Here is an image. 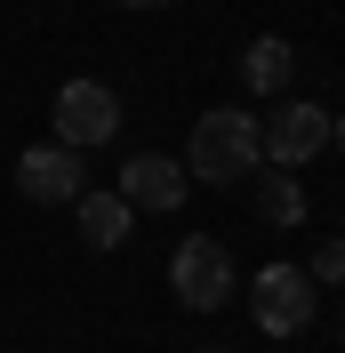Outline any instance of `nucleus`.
<instances>
[{"label":"nucleus","instance_id":"nucleus-1","mask_svg":"<svg viewBox=\"0 0 345 353\" xmlns=\"http://www.w3.org/2000/svg\"><path fill=\"white\" fill-rule=\"evenodd\" d=\"M257 153H265V129L257 112L241 105H217L193 121V153H185V185H241L257 176Z\"/></svg>","mask_w":345,"mask_h":353},{"label":"nucleus","instance_id":"nucleus-2","mask_svg":"<svg viewBox=\"0 0 345 353\" xmlns=\"http://www.w3.org/2000/svg\"><path fill=\"white\" fill-rule=\"evenodd\" d=\"M249 313H257V330L273 337V345H289V337H305V330H313V313H322V289L305 281V265L273 257V265H257V281H249Z\"/></svg>","mask_w":345,"mask_h":353},{"label":"nucleus","instance_id":"nucleus-3","mask_svg":"<svg viewBox=\"0 0 345 353\" xmlns=\"http://www.w3.org/2000/svg\"><path fill=\"white\" fill-rule=\"evenodd\" d=\"M233 257H225V241H209V233H193V241L169 257V289H177V305L185 313H217V305H233Z\"/></svg>","mask_w":345,"mask_h":353},{"label":"nucleus","instance_id":"nucleus-4","mask_svg":"<svg viewBox=\"0 0 345 353\" xmlns=\"http://www.w3.org/2000/svg\"><path fill=\"white\" fill-rule=\"evenodd\" d=\"M322 145H329V112L313 105V97H281V105L265 112V161H273V169L297 176L305 161H322Z\"/></svg>","mask_w":345,"mask_h":353},{"label":"nucleus","instance_id":"nucleus-5","mask_svg":"<svg viewBox=\"0 0 345 353\" xmlns=\"http://www.w3.org/2000/svg\"><path fill=\"white\" fill-rule=\"evenodd\" d=\"M48 112H57V145H72V153H81V145H112V137H121V97H112L105 81H65Z\"/></svg>","mask_w":345,"mask_h":353},{"label":"nucleus","instance_id":"nucleus-6","mask_svg":"<svg viewBox=\"0 0 345 353\" xmlns=\"http://www.w3.org/2000/svg\"><path fill=\"white\" fill-rule=\"evenodd\" d=\"M17 193L24 201H41V209H72V201L88 193V169H81V153L72 145H24L17 153Z\"/></svg>","mask_w":345,"mask_h":353},{"label":"nucleus","instance_id":"nucleus-7","mask_svg":"<svg viewBox=\"0 0 345 353\" xmlns=\"http://www.w3.org/2000/svg\"><path fill=\"white\" fill-rule=\"evenodd\" d=\"M121 201L152 209V217L185 209V161L177 153H121Z\"/></svg>","mask_w":345,"mask_h":353},{"label":"nucleus","instance_id":"nucleus-8","mask_svg":"<svg viewBox=\"0 0 345 353\" xmlns=\"http://www.w3.org/2000/svg\"><path fill=\"white\" fill-rule=\"evenodd\" d=\"M72 225H81L88 249H121V241H129V225H137V209H129L121 193H81V201H72Z\"/></svg>","mask_w":345,"mask_h":353},{"label":"nucleus","instance_id":"nucleus-9","mask_svg":"<svg viewBox=\"0 0 345 353\" xmlns=\"http://www.w3.org/2000/svg\"><path fill=\"white\" fill-rule=\"evenodd\" d=\"M241 81L257 88V97H281V88L297 81V48L273 41V32H265V41H249V48H241Z\"/></svg>","mask_w":345,"mask_h":353},{"label":"nucleus","instance_id":"nucleus-10","mask_svg":"<svg viewBox=\"0 0 345 353\" xmlns=\"http://www.w3.org/2000/svg\"><path fill=\"white\" fill-rule=\"evenodd\" d=\"M257 217L281 225V233L305 225V193H297V176H289V169H257Z\"/></svg>","mask_w":345,"mask_h":353},{"label":"nucleus","instance_id":"nucleus-11","mask_svg":"<svg viewBox=\"0 0 345 353\" xmlns=\"http://www.w3.org/2000/svg\"><path fill=\"white\" fill-rule=\"evenodd\" d=\"M305 281H313V289H345V241H322V249H313Z\"/></svg>","mask_w":345,"mask_h":353},{"label":"nucleus","instance_id":"nucleus-12","mask_svg":"<svg viewBox=\"0 0 345 353\" xmlns=\"http://www.w3.org/2000/svg\"><path fill=\"white\" fill-rule=\"evenodd\" d=\"M329 145H337V153H345V112H337V121H329Z\"/></svg>","mask_w":345,"mask_h":353},{"label":"nucleus","instance_id":"nucleus-13","mask_svg":"<svg viewBox=\"0 0 345 353\" xmlns=\"http://www.w3.org/2000/svg\"><path fill=\"white\" fill-rule=\"evenodd\" d=\"M121 8H161V0H121Z\"/></svg>","mask_w":345,"mask_h":353},{"label":"nucleus","instance_id":"nucleus-14","mask_svg":"<svg viewBox=\"0 0 345 353\" xmlns=\"http://www.w3.org/2000/svg\"><path fill=\"white\" fill-rule=\"evenodd\" d=\"M209 353H225V345H209Z\"/></svg>","mask_w":345,"mask_h":353},{"label":"nucleus","instance_id":"nucleus-15","mask_svg":"<svg viewBox=\"0 0 345 353\" xmlns=\"http://www.w3.org/2000/svg\"><path fill=\"white\" fill-rule=\"evenodd\" d=\"M337 337H345V321H337Z\"/></svg>","mask_w":345,"mask_h":353}]
</instances>
